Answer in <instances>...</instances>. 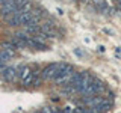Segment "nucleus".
<instances>
[{
  "instance_id": "1",
  "label": "nucleus",
  "mask_w": 121,
  "mask_h": 113,
  "mask_svg": "<svg viewBox=\"0 0 121 113\" xmlns=\"http://www.w3.org/2000/svg\"><path fill=\"white\" fill-rule=\"evenodd\" d=\"M60 68H62V63H50L41 71V78L43 80H53L59 73Z\"/></svg>"
},
{
  "instance_id": "2",
  "label": "nucleus",
  "mask_w": 121,
  "mask_h": 113,
  "mask_svg": "<svg viewBox=\"0 0 121 113\" xmlns=\"http://www.w3.org/2000/svg\"><path fill=\"white\" fill-rule=\"evenodd\" d=\"M0 77H2V80H5L6 83H12L15 80H18L17 78V66H9L8 65L6 69L2 73Z\"/></svg>"
},
{
  "instance_id": "3",
  "label": "nucleus",
  "mask_w": 121,
  "mask_h": 113,
  "mask_svg": "<svg viewBox=\"0 0 121 113\" xmlns=\"http://www.w3.org/2000/svg\"><path fill=\"white\" fill-rule=\"evenodd\" d=\"M32 71H33V69H30L27 65H20V66H17V78H18V81H23L24 78H27L29 75L32 74Z\"/></svg>"
},
{
  "instance_id": "4",
  "label": "nucleus",
  "mask_w": 121,
  "mask_h": 113,
  "mask_svg": "<svg viewBox=\"0 0 121 113\" xmlns=\"http://www.w3.org/2000/svg\"><path fill=\"white\" fill-rule=\"evenodd\" d=\"M5 21L8 23V26H11V27L21 26V12H20V11H18V12H15L14 15H11L9 18H6Z\"/></svg>"
},
{
  "instance_id": "5",
  "label": "nucleus",
  "mask_w": 121,
  "mask_h": 113,
  "mask_svg": "<svg viewBox=\"0 0 121 113\" xmlns=\"http://www.w3.org/2000/svg\"><path fill=\"white\" fill-rule=\"evenodd\" d=\"M62 112L64 113H74L76 112V107H74V105H71V104H67V105H64V107H62Z\"/></svg>"
},
{
  "instance_id": "6",
  "label": "nucleus",
  "mask_w": 121,
  "mask_h": 113,
  "mask_svg": "<svg viewBox=\"0 0 121 113\" xmlns=\"http://www.w3.org/2000/svg\"><path fill=\"white\" fill-rule=\"evenodd\" d=\"M29 3V0H15V5H17V8H18V11H21L23 8H24L26 5Z\"/></svg>"
},
{
  "instance_id": "7",
  "label": "nucleus",
  "mask_w": 121,
  "mask_h": 113,
  "mask_svg": "<svg viewBox=\"0 0 121 113\" xmlns=\"http://www.w3.org/2000/svg\"><path fill=\"white\" fill-rule=\"evenodd\" d=\"M44 112L45 113H64L62 110H58V109H53V107H45Z\"/></svg>"
},
{
  "instance_id": "8",
  "label": "nucleus",
  "mask_w": 121,
  "mask_h": 113,
  "mask_svg": "<svg viewBox=\"0 0 121 113\" xmlns=\"http://www.w3.org/2000/svg\"><path fill=\"white\" fill-rule=\"evenodd\" d=\"M33 113H45L44 110H38V112H33Z\"/></svg>"
},
{
  "instance_id": "9",
  "label": "nucleus",
  "mask_w": 121,
  "mask_h": 113,
  "mask_svg": "<svg viewBox=\"0 0 121 113\" xmlns=\"http://www.w3.org/2000/svg\"><path fill=\"white\" fill-rule=\"evenodd\" d=\"M3 2H5V0H0V5H2V3H3Z\"/></svg>"
}]
</instances>
